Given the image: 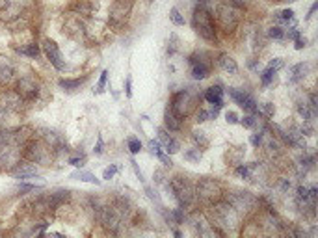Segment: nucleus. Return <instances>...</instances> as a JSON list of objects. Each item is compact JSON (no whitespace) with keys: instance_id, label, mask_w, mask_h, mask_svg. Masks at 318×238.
Listing matches in <instances>:
<instances>
[{"instance_id":"obj_26","label":"nucleus","mask_w":318,"mask_h":238,"mask_svg":"<svg viewBox=\"0 0 318 238\" xmlns=\"http://www.w3.org/2000/svg\"><path fill=\"white\" fill-rule=\"evenodd\" d=\"M315 155H303L301 158H299V166L303 167V173L307 171V169H313L315 167Z\"/></svg>"},{"instance_id":"obj_20","label":"nucleus","mask_w":318,"mask_h":238,"mask_svg":"<svg viewBox=\"0 0 318 238\" xmlns=\"http://www.w3.org/2000/svg\"><path fill=\"white\" fill-rule=\"evenodd\" d=\"M71 179H76V181H84V183H91V184H101V181L95 177L93 173H90V171H82V169H78L75 173L71 175Z\"/></svg>"},{"instance_id":"obj_30","label":"nucleus","mask_w":318,"mask_h":238,"mask_svg":"<svg viewBox=\"0 0 318 238\" xmlns=\"http://www.w3.org/2000/svg\"><path fill=\"white\" fill-rule=\"evenodd\" d=\"M275 73H277V71H273V69H270V67H266V69L261 73L262 86H270V82L273 80V76H275Z\"/></svg>"},{"instance_id":"obj_44","label":"nucleus","mask_w":318,"mask_h":238,"mask_svg":"<svg viewBox=\"0 0 318 238\" xmlns=\"http://www.w3.org/2000/svg\"><path fill=\"white\" fill-rule=\"evenodd\" d=\"M117 173V166H110V167H106L103 173V179H106V181H110L114 175Z\"/></svg>"},{"instance_id":"obj_8","label":"nucleus","mask_w":318,"mask_h":238,"mask_svg":"<svg viewBox=\"0 0 318 238\" xmlns=\"http://www.w3.org/2000/svg\"><path fill=\"white\" fill-rule=\"evenodd\" d=\"M39 92H41V86H39V80L34 74H24L15 82V93L24 102L36 101L39 97Z\"/></svg>"},{"instance_id":"obj_34","label":"nucleus","mask_w":318,"mask_h":238,"mask_svg":"<svg viewBox=\"0 0 318 238\" xmlns=\"http://www.w3.org/2000/svg\"><path fill=\"white\" fill-rule=\"evenodd\" d=\"M236 175L242 177V179H251V166H238L236 167Z\"/></svg>"},{"instance_id":"obj_52","label":"nucleus","mask_w":318,"mask_h":238,"mask_svg":"<svg viewBox=\"0 0 318 238\" xmlns=\"http://www.w3.org/2000/svg\"><path fill=\"white\" fill-rule=\"evenodd\" d=\"M317 8H318V2H315L313 6H311V9H309V13H307V19H311L313 15H315V11H317Z\"/></svg>"},{"instance_id":"obj_31","label":"nucleus","mask_w":318,"mask_h":238,"mask_svg":"<svg viewBox=\"0 0 318 238\" xmlns=\"http://www.w3.org/2000/svg\"><path fill=\"white\" fill-rule=\"evenodd\" d=\"M259 114H262L264 118H273V114H275V108H273V104L272 102H264L261 104V108H257Z\"/></svg>"},{"instance_id":"obj_53","label":"nucleus","mask_w":318,"mask_h":238,"mask_svg":"<svg viewBox=\"0 0 318 238\" xmlns=\"http://www.w3.org/2000/svg\"><path fill=\"white\" fill-rule=\"evenodd\" d=\"M8 4H10V0H0V11L8 8Z\"/></svg>"},{"instance_id":"obj_15","label":"nucleus","mask_w":318,"mask_h":238,"mask_svg":"<svg viewBox=\"0 0 318 238\" xmlns=\"http://www.w3.org/2000/svg\"><path fill=\"white\" fill-rule=\"evenodd\" d=\"M11 175L15 179H34L38 177V167L34 164H17L13 169H11Z\"/></svg>"},{"instance_id":"obj_28","label":"nucleus","mask_w":318,"mask_h":238,"mask_svg":"<svg viewBox=\"0 0 318 238\" xmlns=\"http://www.w3.org/2000/svg\"><path fill=\"white\" fill-rule=\"evenodd\" d=\"M127 145H129V151H131L132 155H138L141 151V142L136 136L129 138V140H127Z\"/></svg>"},{"instance_id":"obj_1","label":"nucleus","mask_w":318,"mask_h":238,"mask_svg":"<svg viewBox=\"0 0 318 238\" xmlns=\"http://www.w3.org/2000/svg\"><path fill=\"white\" fill-rule=\"evenodd\" d=\"M192 26H194L197 36L203 37L208 43H216L218 41V30H216L214 17H212V13H210L208 8L196 6L194 15H192Z\"/></svg>"},{"instance_id":"obj_17","label":"nucleus","mask_w":318,"mask_h":238,"mask_svg":"<svg viewBox=\"0 0 318 238\" xmlns=\"http://www.w3.org/2000/svg\"><path fill=\"white\" fill-rule=\"evenodd\" d=\"M307 71H309V64H296V65H292L290 67V76H289V80L290 82H299V80H303L305 78V74H307Z\"/></svg>"},{"instance_id":"obj_36","label":"nucleus","mask_w":318,"mask_h":238,"mask_svg":"<svg viewBox=\"0 0 318 238\" xmlns=\"http://www.w3.org/2000/svg\"><path fill=\"white\" fill-rule=\"evenodd\" d=\"M38 190H41V186H38V184H26V183H21L19 184V192L21 193L38 192Z\"/></svg>"},{"instance_id":"obj_32","label":"nucleus","mask_w":318,"mask_h":238,"mask_svg":"<svg viewBox=\"0 0 318 238\" xmlns=\"http://www.w3.org/2000/svg\"><path fill=\"white\" fill-rule=\"evenodd\" d=\"M238 123H242V127L246 128H253L257 127V118H255V114H250V116H244Z\"/></svg>"},{"instance_id":"obj_42","label":"nucleus","mask_w":318,"mask_h":238,"mask_svg":"<svg viewBox=\"0 0 318 238\" xmlns=\"http://www.w3.org/2000/svg\"><path fill=\"white\" fill-rule=\"evenodd\" d=\"M268 67H270V69H273V71H279V69H283V67H285V62H283L281 58H273V60H270Z\"/></svg>"},{"instance_id":"obj_46","label":"nucleus","mask_w":318,"mask_h":238,"mask_svg":"<svg viewBox=\"0 0 318 238\" xmlns=\"http://www.w3.org/2000/svg\"><path fill=\"white\" fill-rule=\"evenodd\" d=\"M307 47V39H301V36L298 39H294V48L296 50H301V48H305Z\"/></svg>"},{"instance_id":"obj_51","label":"nucleus","mask_w":318,"mask_h":238,"mask_svg":"<svg viewBox=\"0 0 318 238\" xmlns=\"http://www.w3.org/2000/svg\"><path fill=\"white\" fill-rule=\"evenodd\" d=\"M159 158L162 160V162H164V166H169V167H171V164H173V162H171V158H168V156L164 155V153H160Z\"/></svg>"},{"instance_id":"obj_54","label":"nucleus","mask_w":318,"mask_h":238,"mask_svg":"<svg viewBox=\"0 0 318 238\" xmlns=\"http://www.w3.org/2000/svg\"><path fill=\"white\" fill-rule=\"evenodd\" d=\"M272 2H287V0H272Z\"/></svg>"},{"instance_id":"obj_45","label":"nucleus","mask_w":318,"mask_h":238,"mask_svg":"<svg viewBox=\"0 0 318 238\" xmlns=\"http://www.w3.org/2000/svg\"><path fill=\"white\" fill-rule=\"evenodd\" d=\"M299 36H301V34H299L298 28H290L289 32H285V37H287V39H292V41H294V39H298Z\"/></svg>"},{"instance_id":"obj_47","label":"nucleus","mask_w":318,"mask_h":238,"mask_svg":"<svg viewBox=\"0 0 318 238\" xmlns=\"http://www.w3.org/2000/svg\"><path fill=\"white\" fill-rule=\"evenodd\" d=\"M159 134H160V142H162V143H166L169 138H171L168 134V128H159Z\"/></svg>"},{"instance_id":"obj_6","label":"nucleus","mask_w":318,"mask_h":238,"mask_svg":"<svg viewBox=\"0 0 318 238\" xmlns=\"http://www.w3.org/2000/svg\"><path fill=\"white\" fill-rule=\"evenodd\" d=\"M196 197L203 203H216L224 197V188L222 184L214 179H201L196 186Z\"/></svg>"},{"instance_id":"obj_7","label":"nucleus","mask_w":318,"mask_h":238,"mask_svg":"<svg viewBox=\"0 0 318 238\" xmlns=\"http://www.w3.org/2000/svg\"><path fill=\"white\" fill-rule=\"evenodd\" d=\"M188 62L192 65V78L194 80H205L210 76L212 71V56L210 52H194L188 58Z\"/></svg>"},{"instance_id":"obj_24","label":"nucleus","mask_w":318,"mask_h":238,"mask_svg":"<svg viewBox=\"0 0 318 238\" xmlns=\"http://www.w3.org/2000/svg\"><path fill=\"white\" fill-rule=\"evenodd\" d=\"M192 138H194V142L197 143L199 149H205V147L208 145V140H206L203 130H194V132H192Z\"/></svg>"},{"instance_id":"obj_4","label":"nucleus","mask_w":318,"mask_h":238,"mask_svg":"<svg viewBox=\"0 0 318 238\" xmlns=\"http://www.w3.org/2000/svg\"><path fill=\"white\" fill-rule=\"evenodd\" d=\"M196 102H197V95L192 92V88H186V90H181V92L173 93L171 102H169V108L175 112L181 119H184L196 108Z\"/></svg>"},{"instance_id":"obj_41","label":"nucleus","mask_w":318,"mask_h":238,"mask_svg":"<svg viewBox=\"0 0 318 238\" xmlns=\"http://www.w3.org/2000/svg\"><path fill=\"white\" fill-rule=\"evenodd\" d=\"M262 134H264V132H255V134H251V138H250V142H251V145L253 147H257V149H259V147L262 145Z\"/></svg>"},{"instance_id":"obj_37","label":"nucleus","mask_w":318,"mask_h":238,"mask_svg":"<svg viewBox=\"0 0 318 238\" xmlns=\"http://www.w3.org/2000/svg\"><path fill=\"white\" fill-rule=\"evenodd\" d=\"M210 119V114H208V110H205V108H199V110L196 112V121L197 123H205V121H208Z\"/></svg>"},{"instance_id":"obj_13","label":"nucleus","mask_w":318,"mask_h":238,"mask_svg":"<svg viewBox=\"0 0 318 238\" xmlns=\"http://www.w3.org/2000/svg\"><path fill=\"white\" fill-rule=\"evenodd\" d=\"M15 80V65L11 64L10 58L0 56V86L8 88Z\"/></svg>"},{"instance_id":"obj_14","label":"nucleus","mask_w":318,"mask_h":238,"mask_svg":"<svg viewBox=\"0 0 318 238\" xmlns=\"http://www.w3.org/2000/svg\"><path fill=\"white\" fill-rule=\"evenodd\" d=\"M205 101L210 102L212 106H218V108H224V88L220 84L216 86H210L205 92Z\"/></svg>"},{"instance_id":"obj_35","label":"nucleus","mask_w":318,"mask_h":238,"mask_svg":"<svg viewBox=\"0 0 318 238\" xmlns=\"http://www.w3.org/2000/svg\"><path fill=\"white\" fill-rule=\"evenodd\" d=\"M225 4H229V6H233L236 9H246L250 6V0H224Z\"/></svg>"},{"instance_id":"obj_18","label":"nucleus","mask_w":318,"mask_h":238,"mask_svg":"<svg viewBox=\"0 0 318 238\" xmlns=\"http://www.w3.org/2000/svg\"><path fill=\"white\" fill-rule=\"evenodd\" d=\"M218 64H220V67L224 69L225 73H229V74H236V73H238V65H236V62H234V60L229 54H222V56H220Z\"/></svg>"},{"instance_id":"obj_16","label":"nucleus","mask_w":318,"mask_h":238,"mask_svg":"<svg viewBox=\"0 0 318 238\" xmlns=\"http://www.w3.org/2000/svg\"><path fill=\"white\" fill-rule=\"evenodd\" d=\"M164 123H166V128L171 130V132H179L182 128V119L179 118L169 106L166 108V114H164Z\"/></svg>"},{"instance_id":"obj_9","label":"nucleus","mask_w":318,"mask_h":238,"mask_svg":"<svg viewBox=\"0 0 318 238\" xmlns=\"http://www.w3.org/2000/svg\"><path fill=\"white\" fill-rule=\"evenodd\" d=\"M132 8H134V0H114L112 8H110V24L121 28L131 17Z\"/></svg>"},{"instance_id":"obj_10","label":"nucleus","mask_w":318,"mask_h":238,"mask_svg":"<svg viewBox=\"0 0 318 238\" xmlns=\"http://www.w3.org/2000/svg\"><path fill=\"white\" fill-rule=\"evenodd\" d=\"M225 201L229 203V205H233L236 211L240 212H248L255 209V205H257V197H253L250 192H233V193H227L225 195Z\"/></svg>"},{"instance_id":"obj_48","label":"nucleus","mask_w":318,"mask_h":238,"mask_svg":"<svg viewBox=\"0 0 318 238\" xmlns=\"http://www.w3.org/2000/svg\"><path fill=\"white\" fill-rule=\"evenodd\" d=\"M125 93H127V97L131 99L132 97V80H131V76L127 78V82H125Z\"/></svg>"},{"instance_id":"obj_33","label":"nucleus","mask_w":318,"mask_h":238,"mask_svg":"<svg viewBox=\"0 0 318 238\" xmlns=\"http://www.w3.org/2000/svg\"><path fill=\"white\" fill-rule=\"evenodd\" d=\"M268 36H270L272 39L281 41V39H285V30H283L281 26H272L270 30H268Z\"/></svg>"},{"instance_id":"obj_11","label":"nucleus","mask_w":318,"mask_h":238,"mask_svg":"<svg viewBox=\"0 0 318 238\" xmlns=\"http://www.w3.org/2000/svg\"><path fill=\"white\" fill-rule=\"evenodd\" d=\"M43 52H45L47 60L50 62V65H52L54 69H58V71H66L67 64H66V60H64V56H62L60 47L56 45V41H52L50 37L43 39Z\"/></svg>"},{"instance_id":"obj_19","label":"nucleus","mask_w":318,"mask_h":238,"mask_svg":"<svg viewBox=\"0 0 318 238\" xmlns=\"http://www.w3.org/2000/svg\"><path fill=\"white\" fill-rule=\"evenodd\" d=\"M84 82H86V76L84 78H60V80H58L60 88H64L66 92H75V90H78Z\"/></svg>"},{"instance_id":"obj_25","label":"nucleus","mask_w":318,"mask_h":238,"mask_svg":"<svg viewBox=\"0 0 318 238\" xmlns=\"http://www.w3.org/2000/svg\"><path fill=\"white\" fill-rule=\"evenodd\" d=\"M169 21H171L175 26H184V23H186L177 8H171V11H169Z\"/></svg>"},{"instance_id":"obj_5","label":"nucleus","mask_w":318,"mask_h":238,"mask_svg":"<svg viewBox=\"0 0 318 238\" xmlns=\"http://www.w3.org/2000/svg\"><path fill=\"white\" fill-rule=\"evenodd\" d=\"M216 21H218V24L225 34H233L240 24V9L233 8V6L224 2V4H220L216 8Z\"/></svg>"},{"instance_id":"obj_3","label":"nucleus","mask_w":318,"mask_h":238,"mask_svg":"<svg viewBox=\"0 0 318 238\" xmlns=\"http://www.w3.org/2000/svg\"><path fill=\"white\" fill-rule=\"evenodd\" d=\"M23 158L28 160L32 164L47 166L50 162V147L43 140H28L23 145Z\"/></svg>"},{"instance_id":"obj_50","label":"nucleus","mask_w":318,"mask_h":238,"mask_svg":"<svg viewBox=\"0 0 318 238\" xmlns=\"http://www.w3.org/2000/svg\"><path fill=\"white\" fill-rule=\"evenodd\" d=\"M281 190H283V192H289V190H290V181H289V179H281Z\"/></svg>"},{"instance_id":"obj_39","label":"nucleus","mask_w":318,"mask_h":238,"mask_svg":"<svg viewBox=\"0 0 318 238\" xmlns=\"http://www.w3.org/2000/svg\"><path fill=\"white\" fill-rule=\"evenodd\" d=\"M69 164L75 166V167H84V166H86V156L84 155H82V156H71V158H69Z\"/></svg>"},{"instance_id":"obj_49","label":"nucleus","mask_w":318,"mask_h":238,"mask_svg":"<svg viewBox=\"0 0 318 238\" xmlns=\"http://www.w3.org/2000/svg\"><path fill=\"white\" fill-rule=\"evenodd\" d=\"M103 136H99L97 140V147H95V155H103Z\"/></svg>"},{"instance_id":"obj_12","label":"nucleus","mask_w":318,"mask_h":238,"mask_svg":"<svg viewBox=\"0 0 318 238\" xmlns=\"http://www.w3.org/2000/svg\"><path fill=\"white\" fill-rule=\"evenodd\" d=\"M227 93H229V97H231V99H233L240 108L248 110L250 114H259V112H257L259 104L255 102V99H253L250 93L242 92V90H236V88H229Z\"/></svg>"},{"instance_id":"obj_27","label":"nucleus","mask_w":318,"mask_h":238,"mask_svg":"<svg viewBox=\"0 0 318 238\" xmlns=\"http://www.w3.org/2000/svg\"><path fill=\"white\" fill-rule=\"evenodd\" d=\"M164 149H166L168 155H175V153H179V149H181V143H179L175 138H169L168 142L164 143Z\"/></svg>"},{"instance_id":"obj_22","label":"nucleus","mask_w":318,"mask_h":238,"mask_svg":"<svg viewBox=\"0 0 318 238\" xmlns=\"http://www.w3.org/2000/svg\"><path fill=\"white\" fill-rule=\"evenodd\" d=\"M73 9H75L76 13H80V15L88 17V15H91V9H93V6H91L88 0H78L75 6H73Z\"/></svg>"},{"instance_id":"obj_23","label":"nucleus","mask_w":318,"mask_h":238,"mask_svg":"<svg viewBox=\"0 0 318 238\" xmlns=\"http://www.w3.org/2000/svg\"><path fill=\"white\" fill-rule=\"evenodd\" d=\"M273 19L275 21H279V23H289V21H292L294 19V11L292 9H281V11H277V13H273Z\"/></svg>"},{"instance_id":"obj_21","label":"nucleus","mask_w":318,"mask_h":238,"mask_svg":"<svg viewBox=\"0 0 318 238\" xmlns=\"http://www.w3.org/2000/svg\"><path fill=\"white\" fill-rule=\"evenodd\" d=\"M17 52L23 56H28V58H38L41 50H39V45H36V43H28V45L17 47Z\"/></svg>"},{"instance_id":"obj_43","label":"nucleus","mask_w":318,"mask_h":238,"mask_svg":"<svg viewBox=\"0 0 318 238\" xmlns=\"http://www.w3.org/2000/svg\"><path fill=\"white\" fill-rule=\"evenodd\" d=\"M106 80H108V71H103V73H101V80H99V86H97V93H103L104 92Z\"/></svg>"},{"instance_id":"obj_38","label":"nucleus","mask_w":318,"mask_h":238,"mask_svg":"<svg viewBox=\"0 0 318 238\" xmlns=\"http://www.w3.org/2000/svg\"><path fill=\"white\" fill-rule=\"evenodd\" d=\"M149 149H151V153H153V155L159 156L160 153H162V143H160V140H151Z\"/></svg>"},{"instance_id":"obj_40","label":"nucleus","mask_w":318,"mask_h":238,"mask_svg":"<svg viewBox=\"0 0 318 238\" xmlns=\"http://www.w3.org/2000/svg\"><path fill=\"white\" fill-rule=\"evenodd\" d=\"M225 121H227L229 125H236V123L240 121V118H238V114H236V112L229 110V112H225Z\"/></svg>"},{"instance_id":"obj_2","label":"nucleus","mask_w":318,"mask_h":238,"mask_svg":"<svg viewBox=\"0 0 318 238\" xmlns=\"http://www.w3.org/2000/svg\"><path fill=\"white\" fill-rule=\"evenodd\" d=\"M168 190L173 193V197L177 199L179 207L182 211L188 209L192 203L196 201V188L192 186V183L188 181L186 177H181V175L173 177L168 183Z\"/></svg>"},{"instance_id":"obj_29","label":"nucleus","mask_w":318,"mask_h":238,"mask_svg":"<svg viewBox=\"0 0 318 238\" xmlns=\"http://www.w3.org/2000/svg\"><path fill=\"white\" fill-rule=\"evenodd\" d=\"M201 149L199 147H196V149H190V151H186L184 153V160H188V162H199L201 160Z\"/></svg>"}]
</instances>
